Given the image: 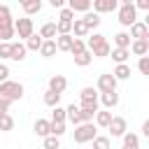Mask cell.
<instances>
[{"mask_svg": "<svg viewBox=\"0 0 149 149\" xmlns=\"http://www.w3.org/2000/svg\"><path fill=\"white\" fill-rule=\"evenodd\" d=\"M79 100H100V93L93 88V86H84L79 91Z\"/></svg>", "mask_w": 149, "mask_h": 149, "instance_id": "cell-30", "label": "cell"}, {"mask_svg": "<svg viewBox=\"0 0 149 149\" xmlns=\"http://www.w3.org/2000/svg\"><path fill=\"white\" fill-rule=\"evenodd\" d=\"M93 149H109V137L107 135H98L93 140Z\"/></svg>", "mask_w": 149, "mask_h": 149, "instance_id": "cell-41", "label": "cell"}, {"mask_svg": "<svg viewBox=\"0 0 149 149\" xmlns=\"http://www.w3.org/2000/svg\"><path fill=\"white\" fill-rule=\"evenodd\" d=\"M56 51H58V49H56V40H44L42 47H40V56H42V58H51Z\"/></svg>", "mask_w": 149, "mask_h": 149, "instance_id": "cell-21", "label": "cell"}, {"mask_svg": "<svg viewBox=\"0 0 149 149\" xmlns=\"http://www.w3.org/2000/svg\"><path fill=\"white\" fill-rule=\"evenodd\" d=\"M42 42H44V40L40 37V33H33V35H30V37H28L23 44H26V49H28V51H40Z\"/></svg>", "mask_w": 149, "mask_h": 149, "instance_id": "cell-27", "label": "cell"}, {"mask_svg": "<svg viewBox=\"0 0 149 149\" xmlns=\"http://www.w3.org/2000/svg\"><path fill=\"white\" fill-rule=\"evenodd\" d=\"M68 7L72 9V12H91V0H70L68 2Z\"/></svg>", "mask_w": 149, "mask_h": 149, "instance_id": "cell-25", "label": "cell"}, {"mask_svg": "<svg viewBox=\"0 0 149 149\" xmlns=\"http://www.w3.org/2000/svg\"><path fill=\"white\" fill-rule=\"evenodd\" d=\"M128 51H130L133 56H140V58L149 54V49H147V42H144V40H133V42H130V49H128Z\"/></svg>", "mask_w": 149, "mask_h": 149, "instance_id": "cell-19", "label": "cell"}, {"mask_svg": "<svg viewBox=\"0 0 149 149\" xmlns=\"http://www.w3.org/2000/svg\"><path fill=\"white\" fill-rule=\"evenodd\" d=\"M40 37H42V40H56V37H58L56 21H47V23H42V28H40Z\"/></svg>", "mask_w": 149, "mask_h": 149, "instance_id": "cell-12", "label": "cell"}, {"mask_svg": "<svg viewBox=\"0 0 149 149\" xmlns=\"http://www.w3.org/2000/svg\"><path fill=\"white\" fill-rule=\"evenodd\" d=\"M112 61H116V65H121V63H126L128 58H130V51L128 49H112Z\"/></svg>", "mask_w": 149, "mask_h": 149, "instance_id": "cell-29", "label": "cell"}, {"mask_svg": "<svg viewBox=\"0 0 149 149\" xmlns=\"http://www.w3.org/2000/svg\"><path fill=\"white\" fill-rule=\"evenodd\" d=\"M42 144H44V149H61V137L49 135V137H44V140H42Z\"/></svg>", "mask_w": 149, "mask_h": 149, "instance_id": "cell-40", "label": "cell"}, {"mask_svg": "<svg viewBox=\"0 0 149 149\" xmlns=\"http://www.w3.org/2000/svg\"><path fill=\"white\" fill-rule=\"evenodd\" d=\"M9 74H12V72H9V68H7L5 63H0V84H2V81H7V79H9Z\"/></svg>", "mask_w": 149, "mask_h": 149, "instance_id": "cell-47", "label": "cell"}, {"mask_svg": "<svg viewBox=\"0 0 149 149\" xmlns=\"http://www.w3.org/2000/svg\"><path fill=\"white\" fill-rule=\"evenodd\" d=\"M12 56V42H0V58H9Z\"/></svg>", "mask_w": 149, "mask_h": 149, "instance_id": "cell-43", "label": "cell"}, {"mask_svg": "<svg viewBox=\"0 0 149 149\" xmlns=\"http://www.w3.org/2000/svg\"><path fill=\"white\" fill-rule=\"evenodd\" d=\"M21 9H23L26 16L30 19L33 14H37V12L42 9V0H23V2H21Z\"/></svg>", "mask_w": 149, "mask_h": 149, "instance_id": "cell-17", "label": "cell"}, {"mask_svg": "<svg viewBox=\"0 0 149 149\" xmlns=\"http://www.w3.org/2000/svg\"><path fill=\"white\" fill-rule=\"evenodd\" d=\"M112 123V112L109 109H98L95 112V128H109Z\"/></svg>", "mask_w": 149, "mask_h": 149, "instance_id": "cell-16", "label": "cell"}, {"mask_svg": "<svg viewBox=\"0 0 149 149\" xmlns=\"http://www.w3.org/2000/svg\"><path fill=\"white\" fill-rule=\"evenodd\" d=\"M79 109H84V112H98L100 109V100H79Z\"/></svg>", "mask_w": 149, "mask_h": 149, "instance_id": "cell-34", "label": "cell"}, {"mask_svg": "<svg viewBox=\"0 0 149 149\" xmlns=\"http://www.w3.org/2000/svg\"><path fill=\"white\" fill-rule=\"evenodd\" d=\"M58 19H63V21H74V12L70 9V7H63L61 9V16Z\"/></svg>", "mask_w": 149, "mask_h": 149, "instance_id": "cell-45", "label": "cell"}, {"mask_svg": "<svg viewBox=\"0 0 149 149\" xmlns=\"http://www.w3.org/2000/svg\"><path fill=\"white\" fill-rule=\"evenodd\" d=\"M130 40H147V35H149V28L144 26V21H135L133 26H130Z\"/></svg>", "mask_w": 149, "mask_h": 149, "instance_id": "cell-10", "label": "cell"}, {"mask_svg": "<svg viewBox=\"0 0 149 149\" xmlns=\"http://www.w3.org/2000/svg\"><path fill=\"white\" fill-rule=\"evenodd\" d=\"M84 51H88V49H86V40H77V37H74V42H72V49H70L72 58H74V56H79V54H84Z\"/></svg>", "mask_w": 149, "mask_h": 149, "instance_id": "cell-36", "label": "cell"}, {"mask_svg": "<svg viewBox=\"0 0 149 149\" xmlns=\"http://www.w3.org/2000/svg\"><path fill=\"white\" fill-rule=\"evenodd\" d=\"M65 88H68V79H65L63 74H51V77H49V91H54V93L61 95Z\"/></svg>", "mask_w": 149, "mask_h": 149, "instance_id": "cell-9", "label": "cell"}, {"mask_svg": "<svg viewBox=\"0 0 149 149\" xmlns=\"http://www.w3.org/2000/svg\"><path fill=\"white\" fill-rule=\"evenodd\" d=\"M0 130H2V133L14 130V119H12V114H2V116H0Z\"/></svg>", "mask_w": 149, "mask_h": 149, "instance_id": "cell-38", "label": "cell"}, {"mask_svg": "<svg viewBox=\"0 0 149 149\" xmlns=\"http://www.w3.org/2000/svg\"><path fill=\"white\" fill-rule=\"evenodd\" d=\"M137 70H140L144 77H149V56H142V58H137Z\"/></svg>", "mask_w": 149, "mask_h": 149, "instance_id": "cell-42", "label": "cell"}, {"mask_svg": "<svg viewBox=\"0 0 149 149\" xmlns=\"http://www.w3.org/2000/svg\"><path fill=\"white\" fill-rule=\"evenodd\" d=\"M26 54H28V49H26L23 42H12V56H9V61L21 63V61H26Z\"/></svg>", "mask_w": 149, "mask_h": 149, "instance_id": "cell-13", "label": "cell"}, {"mask_svg": "<svg viewBox=\"0 0 149 149\" xmlns=\"http://www.w3.org/2000/svg\"><path fill=\"white\" fill-rule=\"evenodd\" d=\"M142 135H144V137H149V119L142 123Z\"/></svg>", "mask_w": 149, "mask_h": 149, "instance_id": "cell-50", "label": "cell"}, {"mask_svg": "<svg viewBox=\"0 0 149 149\" xmlns=\"http://www.w3.org/2000/svg\"><path fill=\"white\" fill-rule=\"evenodd\" d=\"M112 74H114V79H116V81H123V79H128V77H130V65H128V63H121V65H116V68H114V72H112Z\"/></svg>", "mask_w": 149, "mask_h": 149, "instance_id": "cell-28", "label": "cell"}, {"mask_svg": "<svg viewBox=\"0 0 149 149\" xmlns=\"http://www.w3.org/2000/svg\"><path fill=\"white\" fill-rule=\"evenodd\" d=\"M16 35L14 26H7V28H0V42H12V37Z\"/></svg>", "mask_w": 149, "mask_h": 149, "instance_id": "cell-39", "label": "cell"}, {"mask_svg": "<svg viewBox=\"0 0 149 149\" xmlns=\"http://www.w3.org/2000/svg\"><path fill=\"white\" fill-rule=\"evenodd\" d=\"M144 42H147V49H149V35H147V40H144Z\"/></svg>", "mask_w": 149, "mask_h": 149, "instance_id": "cell-52", "label": "cell"}, {"mask_svg": "<svg viewBox=\"0 0 149 149\" xmlns=\"http://www.w3.org/2000/svg\"><path fill=\"white\" fill-rule=\"evenodd\" d=\"M33 130H35V135L37 137H49L51 135V121H47V119H37L35 123H33Z\"/></svg>", "mask_w": 149, "mask_h": 149, "instance_id": "cell-11", "label": "cell"}, {"mask_svg": "<svg viewBox=\"0 0 149 149\" xmlns=\"http://www.w3.org/2000/svg\"><path fill=\"white\" fill-rule=\"evenodd\" d=\"M130 35L126 33V30H119L116 35H114V49H130Z\"/></svg>", "mask_w": 149, "mask_h": 149, "instance_id": "cell-18", "label": "cell"}, {"mask_svg": "<svg viewBox=\"0 0 149 149\" xmlns=\"http://www.w3.org/2000/svg\"><path fill=\"white\" fill-rule=\"evenodd\" d=\"M91 7H93L95 14H105V12H116L119 9V2L116 0H93Z\"/></svg>", "mask_w": 149, "mask_h": 149, "instance_id": "cell-7", "label": "cell"}, {"mask_svg": "<svg viewBox=\"0 0 149 149\" xmlns=\"http://www.w3.org/2000/svg\"><path fill=\"white\" fill-rule=\"evenodd\" d=\"M56 30H58V35H72V21L58 19V21H56Z\"/></svg>", "mask_w": 149, "mask_h": 149, "instance_id": "cell-35", "label": "cell"}, {"mask_svg": "<svg viewBox=\"0 0 149 149\" xmlns=\"http://www.w3.org/2000/svg\"><path fill=\"white\" fill-rule=\"evenodd\" d=\"M14 30H16V35H19V42H21V40H28V37L35 33L33 19H28V16H23V19H16V21H14Z\"/></svg>", "mask_w": 149, "mask_h": 149, "instance_id": "cell-4", "label": "cell"}, {"mask_svg": "<svg viewBox=\"0 0 149 149\" xmlns=\"http://www.w3.org/2000/svg\"><path fill=\"white\" fill-rule=\"evenodd\" d=\"M49 5H51V7H56V9H63V7H65V2H63V0H49Z\"/></svg>", "mask_w": 149, "mask_h": 149, "instance_id": "cell-49", "label": "cell"}, {"mask_svg": "<svg viewBox=\"0 0 149 149\" xmlns=\"http://www.w3.org/2000/svg\"><path fill=\"white\" fill-rule=\"evenodd\" d=\"M116 12H119V23L123 28H130L137 21V9H135V2H130V0H123Z\"/></svg>", "mask_w": 149, "mask_h": 149, "instance_id": "cell-1", "label": "cell"}, {"mask_svg": "<svg viewBox=\"0 0 149 149\" xmlns=\"http://www.w3.org/2000/svg\"><path fill=\"white\" fill-rule=\"evenodd\" d=\"M91 61H93V54H91V51H84V54L74 56V65H79V68H86V65H91Z\"/></svg>", "mask_w": 149, "mask_h": 149, "instance_id": "cell-37", "label": "cell"}, {"mask_svg": "<svg viewBox=\"0 0 149 149\" xmlns=\"http://www.w3.org/2000/svg\"><path fill=\"white\" fill-rule=\"evenodd\" d=\"M98 137V128H95V123L91 121V123H81V126H77L74 128V142L77 144H86V142H93Z\"/></svg>", "mask_w": 149, "mask_h": 149, "instance_id": "cell-2", "label": "cell"}, {"mask_svg": "<svg viewBox=\"0 0 149 149\" xmlns=\"http://www.w3.org/2000/svg\"><path fill=\"white\" fill-rule=\"evenodd\" d=\"M88 28H86V23L81 21V19H74L72 21V37H77V40H84V37H88Z\"/></svg>", "mask_w": 149, "mask_h": 149, "instance_id": "cell-15", "label": "cell"}, {"mask_svg": "<svg viewBox=\"0 0 149 149\" xmlns=\"http://www.w3.org/2000/svg\"><path fill=\"white\" fill-rule=\"evenodd\" d=\"M147 144H149V137H147Z\"/></svg>", "mask_w": 149, "mask_h": 149, "instance_id": "cell-53", "label": "cell"}, {"mask_svg": "<svg viewBox=\"0 0 149 149\" xmlns=\"http://www.w3.org/2000/svg\"><path fill=\"white\" fill-rule=\"evenodd\" d=\"M81 21L86 23V28H88V30H93V28H98V26H100V21H102V19H100V14H95V12H86V14L81 16Z\"/></svg>", "mask_w": 149, "mask_h": 149, "instance_id": "cell-22", "label": "cell"}, {"mask_svg": "<svg viewBox=\"0 0 149 149\" xmlns=\"http://www.w3.org/2000/svg\"><path fill=\"white\" fill-rule=\"evenodd\" d=\"M107 40H105V35H100V33H93V35H88V40H86V49L88 51H93V49H98L100 44H105Z\"/></svg>", "mask_w": 149, "mask_h": 149, "instance_id": "cell-26", "label": "cell"}, {"mask_svg": "<svg viewBox=\"0 0 149 149\" xmlns=\"http://www.w3.org/2000/svg\"><path fill=\"white\" fill-rule=\"evenodd\" d=\"M58 102H61V95H58V93H54V91H49V88H47V93H44V105H47V107H51V109H54V107H58Z\"/></svg>", "mask_w": 149, "mask_h": 149, "instance_id": "cell-33", "label": "cell"}, {"mask_svg": "<svg viewBox=\"0 0 149 149\" xmlns=\"http://www.w3.org/2000/svg\"><path fill=\"white\" fill-rule=\"evenodd\" d=\"M0 95L7 98V100H12V102H14V100H21V98H23V84L7 79V81L0 84Z\"/></svg>", "mask_w": 149, "mask_h": 149, "instance_id": "cell-3", "label": "cell"}, {"mask_svg": "<svg viewBox=\"0 0 149 149\" xmlns=\"http://www.w3.org/2000/svg\"><path fill=\"white\" fill-rule=\"evenodd\" d=\"M7 26H14L12 9H9L7 5H0V28H7Z\"/></svg>", "mask_w": 149, "mask_h": 149, "instance_id": "cell-24", "label": "cell"}, {"mask_svg": "<svg viewBox=\"0 0 149 149\" xmlns=\"http://www.w3.org/2000/svg\"><path fill=\"white\" fill-rule=\"evenodd\" d=\"M121 140H123L121 149H140V135L137 133H126Z\"/></svg>", "mask_w": 149, "mask_h": 149, "instance_id": "cell-20", "label": "cell"}, {"mask_svg": "<svg viewBox=\"0 0 149 149\" xmlns=\"http://www.w3.org/2000/svg\"><path fill=\"white\" fill-rule=\"evenodd\" d=\"M9 107H12V100H7V98L0 95V116L2 114H9Z\"/></svg>", "mask_w": 149, "mask_h": 149, "instance_id": "cell-46", "label": "cell"}, {"mask_svg": "<svg viewBox=\"0 0 149 149\" xmlns=\"http://www.w3.org/2000/svg\"><path fill=\"white\" fill-rule=\"evenodd\" d=\"M72 42H74L72 35H58L56 37V49L58 51H70L72 49Z\"/></svg>", "mask_w": 149, "mask_h": 149, "instance_id": "cell-23", "label": "cell"}, {"mask_svg": "<svg viewBox=\"0 0 149 149\" xmlns=\"http://www.w3.org/2000/svg\"><path fill=\"white\" fill-rule=\"evenodd\" d=\"M91 54H93V58H107V56L112 54V44H109V42H105V44H100L98 49H93Z\"/></svg>", "mask_w": 149, "mask_h": 149, "instance_id": "cell-32", "label": "cell"}, {"mask_svg": "<svg viewBox=\"0 0 149 149\" xmlns=\"http://www.w3.org/2000/svg\"><path fill=\"white\" fill-rule=\"evenodd\" d=\"M144 26L149 28V12H147V19H144Z\"/></svg>", "mask_w": 149, "mask_h": 149, "instance_id": "cell-51", "label": "cell"}, {"mask_svg": "<svg viewBox=\"0 0 149 149\" xmlns=\"http://www.w3.org/2000/svg\"><path fill=\"white\" fill-rule=\"evenodd\" d=\"M116 79H114V74L112 72H105V74H100L98 77V84H95V91L98 93H114L116 91Z\"/></svg>", "mask_w": 149, "mask_h": 149, "instance_id": "cell-5", "label": "cell"}, {"mask_svg": "<svg viewBox=\"0 0 149 149\" xmlns=\"http://www.w3.org/2000/svg\"><path fill=\"white\" fill-rule=\"evenodd\" d=\"M65 114H68V121H70L74 128L84 123V114H81L79 105H74V102H72V105H68V107H65Z\"/></svg>", "mask_w": 149, "mask_h": 149, "instance_id": "cell-8", "label": "cell"}, {"mask_svg": "<svg viewBox=\"0 0 149 149\" xmlns=\"http://www.w3.org/2000/svg\"><path fill=\"white\" fill-rule=\"evenodd\" d=\"M68 121V114H65V107H54V112H51V123H65Z\"/></svg>", "mask_w": 149, "mask_h": 149, "instance_id": "cell-31", "label": "cell"}, {"mask_svg": "<svg viewBox=\"0 0 149 149\" xmlns=\"http://www.w3.org/2000/svg\"><path fill=\"white\" fill-rule=\"evenodd\" d=\"M109 135L112 137H123L126 133H128V121L123 119V116H112V123H109Z\"/></svg>", "mask_w": 149, "mask_h": 149, "instance_id": "cell-6", "label": "cell"}, {"mask_svg": "<svg viewBox=\"0 0 149 149\" xmlns=\"http://www.w3.org/2000/svg\"><path fill=\"white\" fill-rule=\"evenodd\" d=\"M135 9H144V12H149V0H137V2H135Z\"/></svg>", "mask_w": 149, "mask_h": 149, "instance_id": "cell-48", "label": "cell"}, {"mask_svg": "<svg viewBox=\"0 0 149 149\" xmlns=\"http://www.w3.org/2000/svg\"><path fill=\"white\" fill-rule=\"evenodd\" d=\"M51 135H54V137L65 135V123H51Z\"/></svg>", "mask_w": 149, "mask_h": 149, "instance_id": "cell-44", "label": "cell"}, {"mask_svg": "<svg viewBox=\"0 0 149 149\" xmlns=\"http://www.w3.org/2000/svg\"><path fill=\"white\" fill-rule=\"evenodd\" d=\"M100 105H102V109H114L116 105H119V93L114 91V93H100Z\"/></svg>", "mask_w": 149, "mask_h": 149, "instance_id": "cell-14", "label": "cell"}]
</instances>
